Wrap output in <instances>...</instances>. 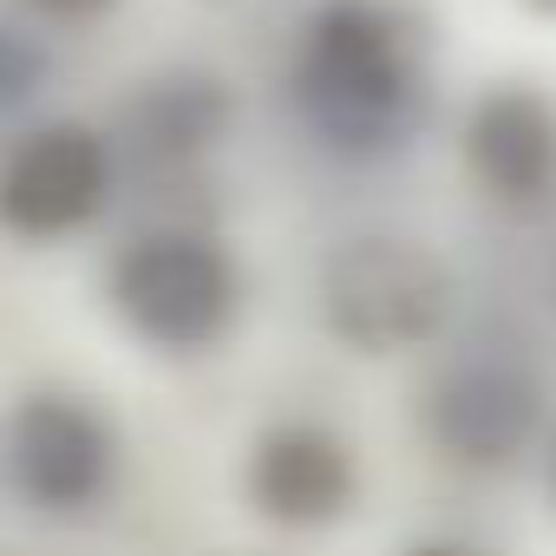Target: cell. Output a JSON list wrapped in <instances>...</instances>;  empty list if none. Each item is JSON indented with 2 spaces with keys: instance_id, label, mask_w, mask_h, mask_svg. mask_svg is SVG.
<instances>
[{
  "instance_id": "obj_7",
  "label": "cell",
  "mask_w": 556,
  "mask_h": 556,
  "mask_svg": "<svg viewBox=\"0 0 556 556\" xmlns=\"http://www.w3.org/2000/svg\"><path fill=\"white\" fill-rule=\"evenodd\" d=\"M458 164L491 210L517 223L556 216V92L536 79L478 86L458 112Z\"/></svg>"
},
{
  "instance_id": "obj_12",
  "label": "cell",
  "mask_w": 556,
  "mask_h": 556,
  "mask_svg": "<svg viewBox=\"0 0 556 556\" xmlns=\"http://www.w3.org/2000/svg\"><path fill=\"white\" fill-rule=\"evenodd\" d=\"M406 556H484V549H471V543H452V536H432V543H413Z\"/></svg>"
},
{
  "instance_id": "obj_8",
  "label": "cell",
  "mask_w": 556,
  "mask_h": 556,
  "mask_svg": "<svg viewBox=\"0 0 556 556\" xmlns=\"http://www.w3.org/2000/svg\"><path fill=\"white\" fill-rule=\"evenodd\" d=\"M242 504L268 523V530H289V536H315L354 517L361 504V452L348 432H334L328 419L289 413V419H268L249 452H242Z\"/></svg>"
},
{
  "instance_id": "obj_14",
  "label": "cell",
  "mask_w": 556,
  "mask_h": 556,
  "mask_svg": "<svg viewBox=\"0 0 556 556\" xmlns=\"http://www.w3.org/2000/svg\"><path fill=\"white\" fill-rule=\"evenodd\" d=\"M543 302H549V308H556V255H549V262H543Z\"/></svg>"
},
{
  "instance_id": "obj_11",
  "label": "cell",
  "mask_w": 556,
  "mask_h": 556,
  "mask_svg": "<svg viewBox=\"0 0 556 556\" xmlns=\"http://www.w3.org/2000/svg\"><path fill=\"white\" fill-rule=\"evenodd\" d=\"M14 8L27 21H47V27H99V21H112L125 8V0H14Z\"/></svg>"
},
{
  "instance_id": "obj_13",
  "label": "cell",
  "mask_w": 556,
  "mask_h": 556,
  "mask_svg": "<svg viewBox=\"0 0 556 556\" xmlns=\"http://www.w3.org/2000/svg\"><path fill=\"white\" fill-rule=\"evenodd\" d=\"M517 8H523L530 21H543V27H556V0H517Z\"/></svg>"
},
{
  "instance_id": "obj_6",
  "label": "cell",
  "mask_w": 556,
  "mask_h": 556,
  "mask_svg": "<svg viewBox=\"0 0 556 556\" xmlns=\"http://www.w3.org/2000/svg\"><path fill=\"white\" fill-rule=\"evenodd\" d=\"M549 426V387L523 354L465 348L419 387V432L458 471H510Z\"/></svg>"
},
{
  "instance_id": "obj_3",
  "label": "cell",
  "mask_w": 556,
  "mask_h": 556,
  "mask_svg": "<svg viewBox=\"0 0 556 556\" xmlns=\"http://www.w3.org/2000/svg\"><path fill=\"white\" fill-rule=\"evenodd\" d=\"M315 315L348 354L400 361L445 341L458 315V275L413 229H354L315 268Z\"/></svg>"
},
{
  "instance_id": "obj_4",
  "label": "cell",
  "mask_w": 556,
  "mask_h": 556,
  "mask_svg": "<svg viewBox=\"0 0 556 556\" xmlns=\"http://www.w3.org/2000/svg\"><path fill=\"white\" fill-rule=\"evenodd\" d=\"M118 426L79 387H27L0 419V478L34 517L79 523L105 510V497L118 491Z\"/></svg>"
},
{
  "instance_id": "obj_1",
  "label": "cell",
  "mask_w": 556,
  "mask_h": 556,
  "mask_svg": "<svg viewBox=\"0 0 556 556\" xmlns=\"http://www.w3.org/2000/svg\"><path fill=\"white\" fill-rule=\"evenodd\" d=\"M282 92L308 144L334 164H393L439 118V27L419 0H315Z\"/></svg>"
},
{
  "instance_id": "obj_10",
  "label": "cell",
  "mask_w": 556,
  "mask_h": 556,
  "mask_svg": "<svg viewBox=\"0 0 556 556\" xmlns=\"http://www.w3.org/2000/svg\"><path fill=\"white\" fill-rule=\"evenodd\" d=\"M47 92H53V47L27 21H0V144L21 125H34Z\"/></svg>"
},
{
  "instance_id": "obj_2",
  "label": "cell",
  "mask_w": 556,
  "mask_h": 556,
  "mask_svg": "<svg viewBox=\"0 0 556 556\" xmlns=\"http://www.w3.org/2000/svg\"><path fill=\"white\" fill-rule=\"evenodd\" d=\"M105 308L144 354L203 361L242 328L249 268L216 229L190 216L144 223L105 255Z\"/></svg>"
},
{
  "instance_id": "obj_9",
  "label": "cell",
  "mask_w": 556,
  "mask_h": 556,
  "mask_svg": "<svg viewBox=\"0 0 556 556\" xmlns=\"http://www.w3.org/2000/svg\"><path fill=\"white\" fill-rule=\"evenodd\" d=\"M236 86L203 66V60H170L144 79H131V92L112 112V151L125 164V177L138 184H164V177H190L203 157L223 151V138L236 131Z\"/></svg>"
},
{
  "instance_id": "obj_5",
  "label": "cell",
  "mask_w": 556,
  "mask_h": 556,
  "mask_svg": "<svg viewBox=\"0 0 556 556\" xmlns=\"http://www.w3.org/2000/svg\"><path fill=\"white\" fill-rule=\"evenodd\" d=\"M125 164L92 118H34L0 144V236L27 249L79 242L118 203Z\"/></svg>"
}]
</instances>
